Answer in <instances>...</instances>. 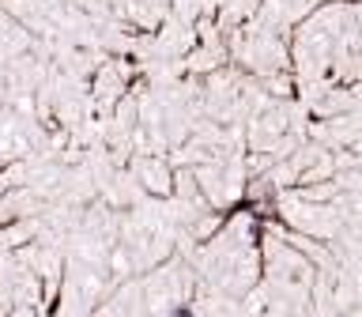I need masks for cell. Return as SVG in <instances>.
<instances>
[{
	"instance_id": "1",
	"label": "cell",
	"mask_w": 362,
	"mask_h": 317,
	"mask_svg": "<svg viewBox=\"0 0 362 317\" xmlns=\"http://www.w3.org/2000/svg\"><path fill=\"white\" fill-rule=\"evenodd\" d=\"M170 317H192V310H189V306H174V310H170Z\"/></svg>"
}]
</instances>
